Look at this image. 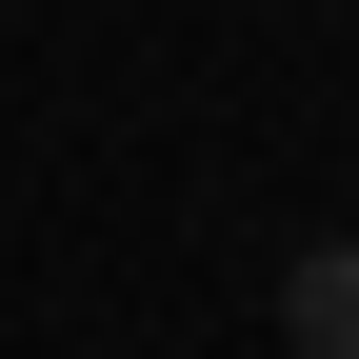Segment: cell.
<instances>
[{
    "label": "cell",
    "mask_w": 359,
    "mask_h": 359,
    "mask_svg": "<svg viewBox=\"0 0 359 359\" xmlns=\"http://www.w3.org/2000/svg\"><path fill=\"white\" fill-rule=\"evenodd\" d=\"M280 359H359V240H299L280 259Z\"/></svg>",
    "instance_id": "cell-1"
}]
</instances>
